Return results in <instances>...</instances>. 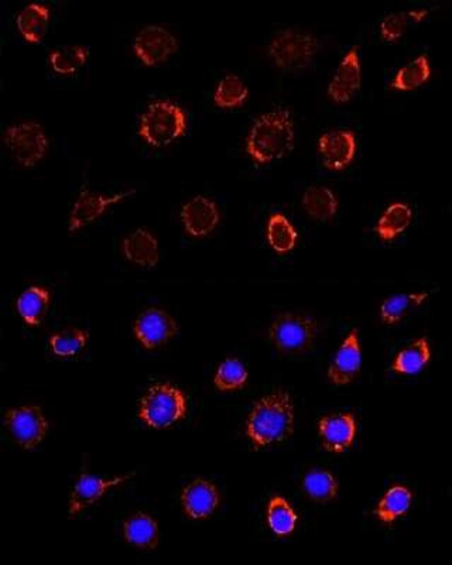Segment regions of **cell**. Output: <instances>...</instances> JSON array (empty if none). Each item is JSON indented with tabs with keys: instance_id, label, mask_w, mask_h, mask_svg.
Here are the masks:
<instances>
[{
	"instance_id": "e0dca14e",
	"label": "cell",
	"mask_w": 452,
	"mask_h": 565,
	"mask_svg": "<svg viewBox=\"0 0 452 565\" xmlns=\"http://www.w3.org/2000/svg\"><path fill=\"white\" fill-rule=\"evenodd\" d=\"M318 429L323 447L329 452L339 453L351 445L356 432V422L350 413L330 414L319 420Z\"/></svg>"
},
{
	"instance_id": "8fae6325",
	"label": "cell",
	"mask_w": 452,
	"mask_h": 565,
	"mask_svg": "<svg viewBox=\"0 0 452 565\" xmlns=\"http://www.w3.org/2000/svg\"><path fill=\"white\" fill-rule=\"evenodd\" d=\"M362 83V67L358 47L353 46L339 61L327 88L329 98L337 104L349 101Z\"/></svg>"
},
{
	"instance_id": "ba28073f",
	"label": "cell",
	"mask_w": 452,
	"mask_h": 565,
	"mask_svg": "<svg viewBox=\"0 0 452 565\" xmlns=\"http://www.w3.org/2000/svg\"><path fill=\"white\" fill-rule=\"evenodd\" d=\"M3 424L15 442L24 450H33L45 439L48 423L40 407L28 405L7 411Z\"/></svg>"
},
{
	"instance_id": "e575fe53",
	"label": "cell",
	"mask_w": 452,
	"mask_h": 565,
	"mask_svg": "<svg viewBox=\"0 0 452 565\" xmlns=\"http://www.w3.org/2000/svg\"><path fill=\"white\" fill-rule=\"evenodd\" d=\"M88 338V332L79 329H70L51 336L49 343L56 354L67 357L80 352Z\"/></svg>"
},
{
	"instance_id": "d4e9b609",
	"label": "cell",
	"mask_w": 452,
	"mask_h": 565,
	"mask_svg": "<svg viewBox=\"0 0 452 565\" xmlns=\"http://www.w3.org/2000/svg\"><path fill=\"white\" fill-rule=\"evenodd\" d=\"M249 97V90L237 75L229 74L217 83L213 100L216 106L223 109H232L243 105Z\"/></svg>"
},
{
	"instance_id": "5bb4252c",
	"label": "cell",
	"mask_w": 452,
	"mask_h": 565,
	"mask_svg": "<svg viewBox=\"0 0 452 565\" xmlns=\"http://www.w3.org/2000/svg\"><path fill=\"white\" fill-rule=\"evenodd\" d=\"M357 149L355 136L350 130H333L322 134L318 140V149L324 166L339 171L350 165Z\"/></svg>"
},
{
	"instance_id": "7402d4cb",
	"label": "cell",
	"mask_w": 452,
	"mask_h": 565,
	"mask_svg": "<svg viewBox=\"0 0 452 565\" xmlns=\"http://www.w3.org/2000/svg\"><path fill=\"white\" fill-rule=\"evenodd\" d=\"M123 534L128 543L143 549H154L159 543V529L156 521L140 511L124 522Z\"/></svg>"
},
{
	"instance_id": "5b68a950",
	"label": "cell",
	"mask_w": 452,
	"mask_h": 565,
	"mask_svg": "<svg viewBox=\"0 0 452 565\" xmlns=\"http://www.w3.org/2000/svg\"><path fill=\"white\" fill-rule=\"evenodd\" d=\"M318 331L317 320L301 313L286 311L271 322L268 337L274 347L287 354H300L313 345Z\"/></svg>"
},
{
	"instance_id": "4316f807",
	"label": "cell",
	"mask_w": 452,
	"mask_h": 565,
	"mask_svg": "<svg viewBox=\"0 0 452 565\" xmlns=\"http://www.w3.org/2000/svg\"><path fill=\"white\" fill-rule=\"evenodd\" d=\"M49 300V293L46 289L33 286L25 290L18 297L17 309L27 324L38 325L47 313Z\"/></svg>"
},
{
	"instance_id": "4fadbf2b",
	"label": "cell",
	"mask_w": 452,
	"mask_h": 565,
	"mask_svg": "<svg viewBox=\"0 0 452 565\" xmlns=\"http://www.w3.org/2000/svg\"><path fill=\"white\" fill-rule=\"evenodd\" d=\"M362 347L357 329H352L339 345L328 367L327 376L336 385L351 382L360 371Z\"/></svg>"
},
{
	"instance_id": "83f0119b",
	"label": "cell",
	"mask_w": 452,
	"mask_h": 565,
	"mask_svg": "<svg viewBox=\"0 0 452 565\" xmlns=\"http://www.w3.org/2000/svg\"><path fill=\"white\" fill-rule=\"evenodd\" d=\"M268 242L279 254L290 252L296 245L298 233L289 220L281 213L272 214L267 222Z\"/></svg>"
},
{
	"instance_id": "cb8c5ba5",
	"label": "cell",
	"mask_w": 452,
	"mask_h": 565,
	"mask_svg": "<svg viewBox=\"0 0 452 565\" xmlns=\"http://www.w3.org/2000/svg\"><path fill=\"white\" fill-rule=\"evenodd\" d=\"M430 74L431 68L428 56L420 55L397 71L391 82V86L398 91H410L427 82Z\"/></svg>"
},
{
	"instance_id": "836d02e7",
	"label": "cell",
	"mask_w": 452,
	"mask_h": 565,
	"mask_svg": "<svg viewBox=\"0 0 452 565\" xmlns=\"http://www.w3.org/2000/svg\"><path fill=\"white\" fill-rule=\"evenodd\" d=\"M248 372L243 363L235 358H229L218 366L214 376V384L220 391H231L242 387Z\"/></svg>"
},
{
	"instance_id": "6da1fadb",
	"label": "cell",
	"mask_w": 452,
	"mask_h": 565,
	"mask_svg": "<svg viewBox=\"0 0 452 565\" xmlns=\"http://www.w3.org/2000/svg\"><path fill=\"white\" fill-rule=\"evenodd\" d=\"M295 140L291 112L286 108H277L256 118L248 133L245 149L254 161L266 164L288 155Z\"/></svg>"
},
{
	"instance_id": "44dd1931",
	"label": "cell",
	"mask_w": 452,
	"mask_h": 565,
	"mask_svg": "<svg viewBox=\"0 0 452 565\" xmlns=\"http://www.w3.org/2000/svg\"><path fill=\"white\" fill-rule=\"evenodd\" d=\"M430 357V343L426 337L421 336L411 341L396 354L391 368L400 374H414L425 367Z\"/></svg>"
},
{
	"instance_id": "52a82bcc",
	"label": "cell",
	"mask_w": 452,
	"mask_h": 565,
	"mask_svg": "<svg viewBox=\"0 0 452 565\" xmlns=\"http://www.w3.org/2000/svg\"><path fill=\"white\" fill-rule=\"evenodd\" d=\"M3 141L13 158L24 167H32L45 156L49 141L42 126L26 121L8 126Z\"/></svg>"
},
{
	"instance_id": "1f68e13d",
	"label": "cell",
	"mask_w": 452,
	"mask_h": 565,
	"mask_svg": "<svg viewBox=\"0 0 452 565\" xmlns=\"http://www.w3.org/2000/svg\"><path fill=\"white\" fill-rule=\"evenodd\" d=\"M267 518L271 529L280 536L291 532L298 518L289 503L280 496H275L271 499L268 505Z\"/></svg>"
},
{
	"instance_id": "3957f363",
	"label": "cell",
	"mask_w": 452,
	"mask_h": 565,
	"mask_svg": "<svg viewBox=\"0 0 452 565\" xmlns=\"http://www.w3.org/2000/svg\"><path fill=\"white\" fill-rule=\"evenodd\" d=\"M187 116L177 104L168 100H156L149 104L140 117L139 136L150 145H169L187 130Z\"/></svg>"
},
{
	"instance_id": "f1b7e54d",
	"label": "cell",
	"mask_w": 452,
	"mask_h": 565,
	"mask_svg": "<svg viewBox=\"0 0 452 565\" xmlns=\"http://www.w3.org/2000/svg\"><path fill=\"white\" fill-rule=\"evenodd\" d=\"M412 211L405 204H390L378 221L376 230L379 237L389 240L404 231L410 223Z\"/></svg>"
},
{
	"instance_id": "ffe728a7",
	"label": "cell",
	"mask_w": 452,
	"mask_h": 565,
	"mask_svg": "<svg viewBox=\"0 0 452 565\" xmlns=\"http://www.w3.org/2000/svg\"><path fill=\"white\" fill-rule=\"evenodd\" d=\"M50 12L40 3H31L17 15L16 25L24 39L31 44L40 42L45 38L49 26Z\"/></svg>"
},
{
	"instance_id": "d6986e66",
	"label": "cell",
	"mask_w": 452,
	"mask_h": 565,
	"mask_svg": "<svg viewBox=\"0 0 452 565\" xmlns=\"http://www.w3.org/2000/svg\"><path fill=\"white\" fill-rule=\"evenodd\" d=\"M122 251L127 260L142 267H154L159 261L158 240L144 228H138L124 238Z\"/></svg>"
},
{
	"instance_id": "d590c367",
	"label": "cell",
	"mask_w": 452,
	"mask_h": 565,
	"mask_svg": "<svg viewBox=\"0 0 452 565\" xmlns=\"http://www.w3.org/2000/svg\"><path fill=\"white\" fill-rule=\"evenodd\" d=\"M409 20L405 12H395L387 15L380 24L381 37L387 42L398 40L405 33Z\"/></svg>"
},
{
	"instance_id": "2e32d148",
	"label": "cell",
	"mask_w": 452,
	"mask_h": 565,
	"mask_svg": "<svg viewBox=\"0 0 452 565\" xmlns=\"http://www.w3.org/2000/svg\"><path fill=\"white\" fill-rule=\"evenodd\" d=\"M134 476L133 473L114 477L111 479L97 477L82 473L70 494L68 512L73 516L98 500L108 490Z\"/></svg>"
},
{
	"instance_id": "d6a6232c",
	"label": "cell",
	"mask_w": 452,
	"mask_h": 565,
	"mask_svg": "<svg viewBox=\"0 0 452 565\" xmlns=\"http://www.w3.org/2000/svg\"><path fill=\"white\" fill-rule=\"evenodd\" d=\"M303 486L312 499L322 502L333 499L338 491V484L334 476L323 470L307 474L304 479Z\"/></svg>"
},
{
	"instance_id": "f546056e",
	"label": "cell",
	"mask_w": 452,
	"mask_h": 565,
	"mask_svg": "<svg viewBox=\"0 0 452 565\" xmlns=\"http://www.w3.org/2000/svg\"><path fill=\"white\" fill-rule=\"evenodd\" d=\"M89 51L86 47L76 44L51 51L49 56L53 70L62 75H70L78 71L86 62Z\"/></svg>"
},
{
	"instance_id": "9a60e30c",
	"label": "cell",
	"mask_w": 452,
	"mask_h": 565,
	"mask_svg": "<svg viewBox=\"0 0 452 565\" xmlns=\"http://www.w3.org/2000/svg\"><path fill=\"white\" fill-rule=\"evenodd\" d=\"M186 231L193 237H203L217 227L220 213L216 204L203 195H196L186 202L180 211Z\"/></svg>"
},
{
	"instance_id": "277c9868",
	"label": "cell",
	"mask_w": 452,
	"mask_h": 565,
	"mask_svg": "<svg viewBox=\"0 0 452 565\" xmlns=\"http://www.w3.org/2000/svg\"><path fill=\"white\" fill-rule=\"evenodd\" d=\"M319 49L312 33L294 28L280 30L270 40L266 51L268 58L279 69L296 72L309 67Z\"/></svg>"
},
{
	"instance_id": "8d00e7d4",
	"label": "cell",
	"mask_w": 452,
	"mask_h": 565,
	"mask_svg": "<svg viewBox=\"0 0 452 565\" xmlns=\"http://www.w3.org/2000/svg\"><path fill=\"white\" fill-rule=\"evenodd\" d=\"M409 19L414 22H420L423 21L428 15V11L426 9H415L411 10L407 13Z\"/></svg>"
},
{
	"instance_id": "4dcf8cb0",
	"label": "cell",
	"mask_w": 452,
	"mask_h": 565,
	"mask_svg": "<svg viewBox=\"0 0 452 565\" xmlns=\"http://www.w3.org/2000/svg\"><path fill=\"white\" fill-rule=\"evenodd\" d=\"M412 500L410 491L405 486L391 487L380 500L376 514L380 521L390 523L404 514L410 507Z\"/></svg>"
},
{
	"instance_id": "30bf717a",
	"label": "cell",
	"mask_w": 452,
	"mask_h": 565,
	"mask_svg": "<svg viewBox=\"0 0 452 565\" xmlns=\"http://www.w3.org/2000/svg\"><path fill=\"white\" fill-rule=\"evenodd\" d=\"M134 192V190H129L106 195L83 189L71 208L67 222L68 231L72 233L88 226L111 206L123 201Z\"/></svg>"
},
{
	"instance_id": "484cf974",
	"label": "cell",
	"mask_w": 452,
	"mask_h": 565,
	"mask_svg": "<svg viewBox=\"0 0 452 565\" xmlns=\"http://www.w3.org/2000/svg\"><path fill=\"white\" fill-rule=\"evenodd\" d=\"M428 296L426 292H415L386 297L379 308L381 320L388 325L399 322L410 311L422 304Z\"/></svg>"
},
{
	"instance_id": "ac0fdd59",
	"label": "cell",
	"mask_w": 452,
	"mask_h": 565,
	"mask_svg": "<svg viewBox=\"0 0 452 565\" xmlns=\"http://www.w3.org/2000/svg\"><path fill=\"white\" fill-rule=\"evenodd\" d=\"M219 500L216 486L201 478L185 486L181 495L186 513L194 519H202L211 515L218 507Z\"/></svg>"
},
{
	"instance_id": "7c38bea8",
	"label": "cell",
	"mask_w": 452,
	"mask_h": 565,
	"mask_svg": "<svg viewBox=\"0 0 452 565\" xmlns=\"http://www.w3.org/2000/svg\"><path fill=\"white\" fill-rule=\"evenodd\" d=\"M176 320L166 311L152 307L136 318L134 331L137 339L147 349H153L167 342L177 331Z\"/></svg>"
},
{
	"instance_id": "8992f818",
	"label": "cell",
	"mask_w": 452,
	"mask_h": 565,
	"mask_svg": "<svg viewBox=\"0 0 452 565\" xmlns=\"http://www.w3.org/2000/svg\"><path fill=\"white\" fill-rule=\"evenodd\" d=\"M186 411L181 391L169 384H156L141 399L139 416L149 426L164 428L182 418Z\"/></svg>"
},
{
	"instance_id": "7a4b0ae2",
	"label": "cell",
	"mask_w": 452,
	"mask_h": 565,
	"mask_svg": "<svg viewBox=\"0 0 452 565\" xmlns=\"http://www.w3.org/2000/svg\"><path fill=\"white\" fill-rule=\"evenodd\" d=\"M294 407L289 393L278 390L259 400L247 421V434L258 447L277 443L293 432Z\"/></svg>"
},
{
	"instance_id": "9c48e42d",
	"label": "cell",
	"mask_w": 452,
	"mask_h": 565,
	"mask_svg": "<svg viewBox=\"0 0 452 565\" xmlns=\"http://www.w3.org/2000/svg\"><path fill=\"white\" fill-rule=\"evenodd\" d=\"M179 42L176 36L167 28L157 24H149L136 34L133 42L136 56L145 65H160L176 53Z\"/></svg>"
},
{
	"instance_id": "603a6c76",
	"label": "cell",
	"mask_w": 452,
	"mask_h": 565,
	"mask_svg": "<svg viewBox=\"0 0 452 565\" xmlns=\"http://www.w3.org/2000/svg\"><path fill=\"white\" fill-rule=\"evenodd\" d=\"M302 204L307 213L318 221L331 219L337 213L339 206L334 193L321 186L307 188L303 193Z\"/></svg>"
}]
</instances>
